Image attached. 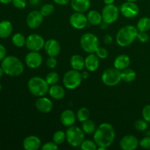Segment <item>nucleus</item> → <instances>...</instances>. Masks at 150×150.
<instances>
[{
    "instance_id": "1",
    "label": "nucleus",
    "mask_w": 150,
    "mask_h": 150,
    "mask_svg": "<svg viewBox=\"0 0 150 150\" xmlns=\"http://www.w3.org/2000/svg\"><path fill=\"white\" fill-rule=\"evenodd\" d=\"M94 142L98 146L108 148L115 139V130L109 123H102L94 133Z\"/></svg>"
},
{
    "instance_id": "2",
    "label": "nucleus",
    "mask_w": 150,
    "mask_h": 150,
    "mask_svg": "<svg viewBox=\"0 0 150 150\" xmlns=\"http://www.w3.org/2000/svg\"><path fill=\"white\" fill-rule=\"evenodd\" d=\"M1 67L4 73L11 77L19 76L23 73L24 70L21 61L14 56L6 57L1 61Z\"/></svg>"
},
{
    "instance_id": "3",
    "label": "nucleus",
    "mask_w": 150,
    "mask_h": 150,
    "mask_svg": "<svg viewBox=\"0 0 150 150\" xmlns=\"http://www.w3.org/2000/svg\"><path fill=\"white\" fill-rule=\"evenodd\" d=\"M138 33L137 28L132 25H127L121 28L116 36L117 44L121 47L129 46L137 38Z\"/></svg>"
},
{
    "instance_id": "4",
    "label": "nucleus",
    "mask_w": 150,
    "mask_h": 150,
    "mask_svg": "<svg viewBox=\"0 0 150 150\" xmlns=\"http://www.w3.org/2000/svg\"><path fill=\"white\" fill-rule=\"evenodd\" d=\"M28 89L30 93L35 97L45 96L49 90V85L45 79L35 76L29 79L28 82Z\"/></svg>"
},
{
    "instance_id": "5",
    "label": "nucleus",
    "mask_w": 150,
    "mask_h": 150,
    "mask_svg": "<svg viewBox=\"0 0 150 150\" xmlns=\"http://www.w3.org/2000/svg\"><path fill=\"white\" fill-rule=\"evenodd\" d=\"M66 140L73 147L81 146L84 140V132L77 126H70L66 131Z\"/></svg>"
},
{
    "instance_id": "6",
    "label": "nucleus",
    "mask_w": 150,
    "mask_h": 150,
    "mask_svg": "<svg viewBox=\"0 0 150 150\" xmlns=\"http://www.w3.org/2000/svg\"><path fill=\"white\" fill-rule=\"evenodd\" d=\"M80 44L81 48L85 52L93 54L99 47V40L96 35L89 32L82 35Z\"/></svg>"
},
{
    "instance_id": "7",
    "label": "nucleus",
    "mask_w": 150,
    "mask_h": 150,
    "mask_svg": "<svg viewBox=\"0 0 150 150\" xmlns=\"http://www.w3.org/2000/svg\"><path fill=\"white\" fill-rule=\"evenodd\" d=\"M81 73L78 70H70L64 74L63 77V83L64 87L68 89H75L81 84L82 81Z\"/></svg>"
},
{
    "instance_id": "8",
    "label": "nucleus",
    "mask_w": 150,
    "mask_h": 150,
    "mask_svg": "<svg viewBox=\"0 0 150 150\" xmlns=\"http://www.w3.org/2000/svg\"><path fill=\"white\" fill-rule=\"evenodd\" d=\"M102 81L108 86H114L122 81L121 71L117 68H108L103 73Z\"/></svg>"
},
{
    "instance_id": "9",
    "label": "nucleus",
    "mask_w": 150,
    "mask_h": 150,
    "mask_svg": "<svg viewBox=\"0 0 150 150\" xmlns=\"http://www.w3.org/2000/svg\"><path fill=\"white\" fill-rule=\"evenodd\" d=\"M119 16H120V10L114 4H106L103 9V21L107 24H111L117 21Z\"/></svg>"
},
{
    "instance_id": "10",
    "label": "nucleus",
    "mask_w": 150,
    "mask_h": 150,
    "mask_svg": "<svg viewBox=\"0 0 150 150\" xmlns=\"http://www.w3.org/2000/svg\"><path fill=\"white\" fill-rule=\"evenodd\" d=\"M45 40L41 35L32 34L26 38V46L31 51H39L45 45Z\"/></svg>"
},
{
    "instance_id": "11",
    "label": "nucleus",
    "mask_w": 150,
    "mask_h": 150,
    "mask_svg": "<svg viewBox=\"0 0 150 150\" xmlns=\"http://www.w3.org/2000/svg\"><path fill=\"white\" fill-rule=\"evenodd\" d=\"M120 12L124 17L127 18H133L139 13V7L133 1H126L123 3L120 9Z\"/></svg>"
},
{
    "instance_id": "12",
    "label": "nucleus",
    "mask_w": 150,
    "mask_h": 150,
    "mask_svg": "<svg viewBox=\"0 0 150 150\" xmlns=\"http://www.w3.org/2000/svg\"><path fill=\"white\" fill-rule=\"evenodd\" d=\"M69 21L70 25L76 29H84L88 23L86 16L83 15V13H79V12L73 13L70 16Z\"/></svg>"
},
{
    "instance_id": "13",
    "label": "nucleus",
    "mask_w": 150,
    "mask_h": 150,
    "mask_svg": "<svg viewBox=\"0 0 150 150\" xmlns=\"http://www.w3.org/2000/svg\"><path fill=\"white\" fill-rule=\"evenodd\" d=\"M42 55L38 51H30L25 57L26 64L31 69L38 68L42 63Z\"/></svg>"
},
{
    "instance_id": "14",
    "label": "nucleus",
    "mask_w": 150,
    "mask_h": 150,
    "mask_svg": "<svg viewBox=\"0 0 150 150\" xmlns=\"http://www.w3.org/2000/svg\"><path fill=\"white\" fill-rule=\"evenodd\" d=\"M43 21V16L41 14L40 11H34L30 12L26 17V25L30 29H37L39 27L42 23Z\"/></svg>"
},
{
    "instance_id": "15",
    "label": "nucleus",
    "mask_w": 150,
    "mask_h": 150,
    "mask_svg": "<svg viewBox=\"0 0 150 150\" xmlns=\"http://www.w3.org/2000/svg\"><path fill=\"white\" fill-rule=\"evenodd\" d=\"M139 145V139L133 135L124 136L120 142V148L123 150H134L137 149Z\"/></svg>"
},
{
    "instance_id": "16",
    "label": "nucleus",
    "mask_w": 150,
    "mask_h": 150,
    "mask_svg": "<svg viewBox=\"0 0 150 150\" xmlns=\"http://www.w3.org/2000/svg\"><path fill=\"white\" fill-rule=\"evenodd\" d=\"M44 48H45V53L48 57H57L61 51L59 42L54 39L48 40L45 42Z\"/></svg>"
},
{
    "instance_id": "17",
    "label": "nucleus",
    "mask_w": 150,
    "mask_h": 150,
    "mask_svg": "<svg viewBox=\"0 0 150 150\" xmlns=\"http://www.w3.org/2000/svg\"><path fill=\"white\" fill-rule=\"evenodd\" d=\"M35 107L41 113H49L53 108V103L49 98L45 97H39L35 102Z\"/></svg>"
},
{
    "instance_id": "18",
    "label": "nucleus",
    "mask_w": 150,
    "mask_h": 150,
    "mask_svg": "<svg viewBox=\"0 0 150 150\" xmlns=\"http://www.w3.org/2000/svg\"><path fill=\"white\" fill-rule=\"evenodd\" d=\"M40 146L41 141L38 136H29L23 139V146L26 150H38Z\"/></svg>"
},
{
    "instance_id": "19",
    "label": "nucleus",
    "mask_w": 150,
    "mask_h": 150,
    "mask_svg": "<svg viewBox=\"0 0 150 150\" xmlns=\"http://www.w3.org/2000/svg\"><path fill=\"white\" fill-rule=\"evenodd\" d=\"M60 121L62 124L65 127L73 125L76 122V114L70 109L64 110L60 116Z\"/></svg>"
},
{
    "instance_id": "20",
    "label": "nucleus",
    "mask_w": 150,
    "mask_h": 150,
    "mask_svg": "<svg viewBox=\"0 0 150 150\" xmlns=\"http://www.w3.org/2000/svg\"><path fill=\"white\" fill-rule=\"evenodd\" d=\"M70 5L74 11L84 13L90 7L91 1L90 0H71Z\"/></svg>"
},
{
    "instance_id": "21",
    "label": "nucleus",
    "mask_w": 150,
    "mask_h": 150,
    "mask_svg": "<svg viewBox=\"0 0 150 150\" xmlns=\"http://www.w3.org/2000/svg\"><path fill=\"white\" fill-rule=\"evenodd\" d=\"M130 64V59L128 56L125 54H121L117 57L114 59V66L117 70H122L127 68Z\"/></svg>"
},
{
    "instance_id": "22",
    "label": "nucleus",
    "mask_w": 150,
    "mask_h": 150,
    "mask_svg": "<svg viewBox=\"0 0 150 150\" xmlns=\"http://www.w3.org/2000/svg\"><path fill=\"white\" fill-rule=\"evenodd\" d=\"M100 65L99 57L93 54H90L85 59V67L89 71L94 72L98 70Z\"/></svg>"
},
{
    "instance_id": "23",
    "label": "nucleus",
    "mask_w": 150,
    "mask_h": 150,
    "mask_svg": "<svg viewBox=\"0 0 150 150\" xmlns=\"http://www.w3.org/2000/svg\"><path fill=\"white\" fill-rule=\"evenodd\" d=\"M48 94L53 99L59 100H62L64 98V95H65V90L63 86H60V85L54 84L51 85L49 87Z\"/></svg>"
},
{
    "instance_id": "24",
    "label": "nucleus",
    "mask_w": 150,
    "mask_h": 150,
    "mask_svg": "<svg viewBox=\"0 0 150 150\" xmlns=\"http://www.w3.org/2000/svg\"><path fill=\"white\" fill-rule=\"evenodd\" d=\"M13 32V25L9 21H2L0 22V38L5 39Z\"/></svg>"
},
{
    "instance_id": "25",
    "label": "nucleus",
    "mask_w": 150,
    "mask_h": 150,
    "mask_svg": "<svg viewBox=\"0 0 150 150\" xmlns=\"http://www.w3.org/2000/svg\"><path fill=\"white\" fill-rule=\"evenodd\" d=\"M70 65L74 70L80 71L85 67V59L79 54H75L70 58Z\"/></svg>"
},
{
    "instance_id": "26",
    "label": "nucleus",
    "mask_w": 150,
    "mask_h": 150,
    "mask_svg": "<svg viewBox=\"0 0 150 150\" xmlns=\"http://www.w3.org/2000/svg\"><path fill=\"white\" fill-rule=\"evenodd\" d=\"M86 18H87L88 22L92 25H95V26L100 24L103 21L102 14H100L99 12L95 10L89 11L86 16Z\"/></svg>"
},
{
    "instance_id": "27",
    "label": "nucleus",
    "mask_w": 150,
    "mask_h": 150,
    "mask_svg": "<svg viewBox=\"0 0 150 150\" xmlns=\"http://www.w3.org/2000/svg\"><path fill=\"white\" fill-rule=\"evenodd\" d=\"M121 75L122 80H123L125 82H127V83L133 81L136 77V72H135L133 69L128 68V67L125 69V70H122Z\"/></svg>"
},
{
    "instance_id": "28",
    "label": "nucleus",
    "mask_w": 150,
    "mask_h": 150,
    "mask_svg": "<svg viewBox=\"0 0 150 150\" xmlns=\"http://www.w3.org/2000/svg\"><path fill=\"white\" fill-rule=\"evenodd\" d=\"M81 129L86 134H93L96 130V125L92 120H87L82 122Z\"/></svg>"
},
{
    "instance_id": "29",
    "label": "nucleus",
    "mask_w": 150,
    "mask_h": 150,
    "mask_svg": "<svg viewBox=\"0 0 150 150\" xmlns=\"http://www.w3.org/2000/svg\"><path fill=\"white\" fill-rule=\"evenodd\" d=\"M137 28L139 32H147L150 29V18L148 17H143L137 23Z\"/></svg>"
},
{
    "instance_id": "30",
    "label": "nucleus",
    "mask_w": 150,
    "mask_h": 150,
    "mask_svg": "<svg viewBox=\"0 0 150 150\" xmlns=\"http://www.w3.org/2000/svg\"><path fill=\"white\" fill-rule=\"evenodd\" d=\"M12 42L15 46L21 48L23 45H26V38L22 34L18 32L12 37Z\"/></svg>"
},
{
    "instance_id": "31",
    "label": "nucleus",
    "mask_w": 150,
    "mask_h": 150,
    "mask_svg": "<svg viewBox=\"0 0 150 150\" xmlns=\"http://www.w3.org/2000/svg\"><path fill=\"white\" fill-rule=\"evenodd\" d=\"M89 115H90V112H89V109L87 108H85V107H82L78 110L76 117L79 122H83L89 120Z\"/></svg>"
},
{
    "instance_id": "32",
    "label": "nucleus",
    "mask_w": 150,
    "mask_h": 150,
    "mask_svg": "<svg viewBox=\"0 0 150 150\" xmlns=\"http://www.w3.org/2000/svg\"><path fill=\"white\" fill-rule=\"evenodd\" d=\"M66 140V133L62 130H57L53 136V142L57 145L62 144Z\"/></svg>"
},
{
    "instance_id": "33",
    "label": "nucleus",
    "mask_w": 150,
    "mask_h": 150,
    "mask_svg": "<svg viewBox=\"0 0 150 150\" xmlns=\"http://www.w3.org/2000/svg\"><path fill=\"white\" fill-rule=\"evenodd\" d=\"M59 80V76L58 73H56V72H51L45 77V81L50 86L57 84Z\"/></svg>"
},
{
    "instance_id": "34",
    "label": "nucleus",
    "mask_w": 150,
    "mask_h": 150,
    "mask_svg": "<svg viewBox=\"0 0 150 150\" xmlns=\"http://www.w3.org/2000/svg\"><path fill=\"white\" fill-rule=\"evenodd\" d=\"M40 11L41 14L43 16V17H48L54 13V6L51 4H45L42 6Z\"/></svg>"
},
{
    "instance_id": "35",
    "label": "nucleus",
    "mask_w": 150,
    "mask_h": 150,
    "mask_svg": "<svg viewBox=\"0 0 150 150\" xmlns=\"http://www.w3.org/2000/svg\"><path fill=\"white\" fill-rule=\"evenodd\" d=\"M98 145L92 140H83L81 144V149L82 150H96L98 149Z\"/></svg>"
},
{
    "instance_id": "36",
    "label": "nucleus",
    "mask_w": 150,
    "mask_h": 150,
    "mask_svg": "<svg viewBox=\"0 0 150 150\" xmlns=\"http://www.w3.org/2000/svg\"><path fill=\"white\" fill-rule=\"evenodd\" d=\"M147 123V122L144 120V119L143 120H138L135 122L134 127L138 131H145L148 127Z\"/></svg>"
},
{
    "instance_id": "37",
    "label": "nucleus",
    "mask_w": 150,
    "mask_h": 150,
    "mask_svg": "<svg viewBox=\"0 0 150 150\" xmlns=\"http://www.w3.org/2000/svg\"><path fill=\"white\" fill-rule=\"evenodd\" d=\"M95 53H96V55L99 57V59H105L108 57V55L107 49H105V48H103V47H98Z\"/></svg>"
},
{
    "instance_id": "38",
    "label": "nucleus",
    "mask_w": 150,
    "mask_h": 150,
    "mask_svg": "<svg viewBox=\"0 0 150 150\" xmlns=\"http://www.w3.org/2000/svg\"><path fill=\"white\" fill-rule=\"evenodd\" d=\"M142 116L144 120H146L148 123H150V104L144 107L142 110Z\"/></svg>"
},
{
    "instance_id": "39",
    "label": "nucleus",
    "mask_w": 150,
    "mask_h": 150,
    "mask_svg": "<svg viewBox=\"0 0 150 150\" xmlns=\"http://www.w3.org/2000/svg\"><path fill=\"white\" fill-rule=\"evenodd\" d=\"M41 149L42 150H57L58 149V145L53 142H47L42 146Z\"/></svg>"
},
{
    "instance_id": "40",
    "label": "nucleus",
    "mask_w": 150,
    "mask_h": 150,
    "mask_svg": "<svg viewBox=\"0 0 150 150\" xmlns=\"http://www.w3.org/2000/svg\"><path fill=\"white\" fill-rule=\"evenodd\" d=\"M13 6L18 9H23L26 7L27 1L26 0H13L12 1Z\"/></svg>"
},
{
    "instance_id": "41",
    "label": "nucleus",
    "mask_w": 150,
    "mask_h": 150,
    "mask_svg": "<svg viewBox=\"0 0 150 150\" xmlns=\"http://www.w3.org/2000/svg\"><path fill=\"white\" fill-rule=\"evenodd\" d=\"M139 145L142 148L145 149H150V137L146 136V137L143 138L139 142Z\"/></svg>"
},
{
    "instance_id": "42",
    "label": "nucleus",
    "mask_w": 150,
    "mask_h": 150,
    "mask_svg": "<svg viewBox=\"0 0 150 150\" xmlns=\"http://www.w3.org/2000/svg\"><path fill=\"white\" fill-rule=\"evenodd\" d=\"M137 38L140 42H146L149 41V36L146 32H139L137 35Z\"/></svg>"
},
{
    "instance_id": "43",
    "label": "nucleus",
    "mask_w": 150,
    "mask_h": 150,
    "mask_svg": "<svg viewBox=\"0 0 150 150\" xmlns=\"http://www.w3.org/2000/svg\"><path fill=\"white\" fill-rule=\"evenodd\" d=\"M46 64L50 69H54L57 65V60L55 57H49L46 60Z\"/></svg>"
},
{
    "instance_id": "44",
    "label": "nucleus",
    "mask_w": 150,
    "mask_h": 150,
    "mask_svg": "<svg viewBox=\"0 0 150 150\" xmlns=\"http://www.w3.org/2000/svg\"><path fill=\"white\" fill-rule=\"evenodd\" d=\"M6 54H7V51H6L5 47L0 44V62H1L5 58Z\"/></svg>"
},
{
    "instance_id": "45",
    "label": "nucleus",
    "mask_w": 150,
    "mask_h": 150,
    "mask_svg": "<svg viewBox=\"0 0 150 150\" xmlns=\"http://www.w3.org/2000/svg\"><path fill=\"white\" fill-rule=\"evenodd\" d=\"M103 42H104V43L106 44V45H109V44H111V42H113L112 37L109 35H105L103 38Z\"/></svg>"
},
{
    "instance_id": "46",
    "label": "nucleus",
    "mask_w": 150,
    "mask_h": 150,
    "mask_svg": "<svg viewBox=\"0 0 150 150\" xmlns=\"http://www.w3.org/2000/svg\"><path fill=\"white\" fill-rule=\"evenodd\" d=\"M71 0H54V1L59 5H66L68 4Z\"/></svg>"
},
{
    "instance_id": "47",
    "label": "nucleus",
    "mask_w": 150,
    "mask_h": 150,
    "mask_svg": "<svg viewBox=\"0 0 150 150\" xmlns=\"http://www.w3.org/2000/svg\"><path fill=\"white\" fill-rule=\"evenodd\" d=\"M81 76H82V78H83V79H86L89 76V74L88 72L83 71V73H81Z\"/></svg>"
},
{
    "instance_id": "48",
    "label": "nucleus",
    "mask_w": 150,
    "mask_h": 150,
    "mask_svg": "<svg viewBox=\"0 0 150 150\" xmlns=\"http://www.w3.org/2000/svg\"><path fill=\"white\" fill-rule=\"evenodd\" d=\"M29 3L32 5H37L39 3V0H29Z\"/></svg>"
},
{
    "instance_id": "49",
    "label": "nucleus",
    "mask_w": 150,
    "mask_h": 150,
    "mask_svg": "<svg viewBox=\"0 0 150 150\" xmlns=\"http://www.w3.org/2000/svg\"><path fill=\"white\" fill-rule=\"evenodd\" d=\"M12 1H13V0H0V3L7 4H9V3L12 2Z\"/></svg>"
},
{
    "instance_id": "50",
    "label": "nucleus",
    "mask_w": 150,
    "mask_h": 150,
    "mask_svg": "<svg viewBox=\"0 0 150 150\" xmlns=\"http://www.w3.org/2000/svg\"><path fill=\"white\" fill-rule=\"evenodd\" d=\"M114 1H115V0H103L104 3H105V4H113V3L114 2Z\"/></svg>"
},
{
    "instance_id": "51",
    "label": "nucleus",
    "mask_w": 150,
    "mask_h": 150,
    "mask_svg": "<svg viewBox=\"0 0 150 150\" xmlns=\"http://www.w3.org/2000/svg\"><path fill=\"white\" fill-rule=\"evenodd\" d=\"M4 71H3L2 68H1V67H0V78L1 77V76H3V74H4Z\"/></svg>"
},
{
    "instance_id": "52",
    "label": "nucleus",
    "mask_w": 150,
    "mask_h": 150,
    "mask_svg": "<svg viewBox=\"0 0 150 150\" xmlns=\"http://www.w3.org/2000/svg\"><path fill=\"white\" fill-rule=\"evenodd\" d=\"M126 1H133V2H135V1H137V0H126Z\"/></svg>"
},
{
    "instance_id": "53",
    "label": "nucleus",
    "mask_w": 150,
    "mask_h": 150,
    "mask_svg": "<svg viewBox=\"0 0 150 150\" xmlns=\"http://www.w3.org/2000/svg\"><path fill=\"white\" fill-rule=\"evenodd\" d=\"M1 83H0V92H1Z\"/></svg>"
}]
</instances>
